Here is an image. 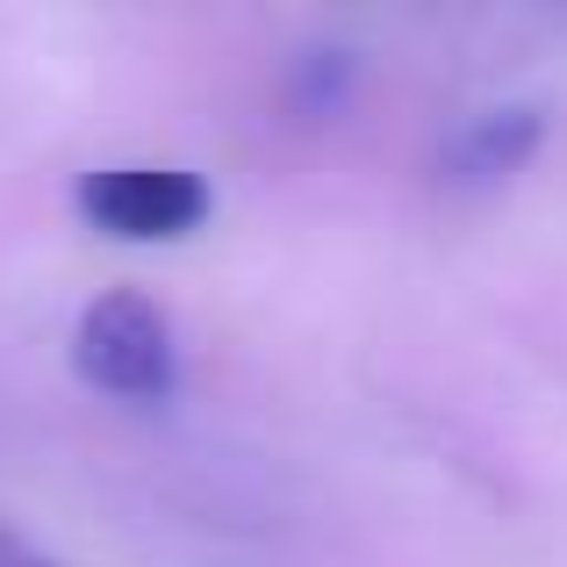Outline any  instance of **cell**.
<instances>
[{
    "instance_id": "6da1fadb",
    "label": "cell",
    "mask_w": 567,
    "mask_h": 567,
    "mask_svg": "<svg viewBox=\"0 0 567 567\" xmlns=\"http://www.w3.org/2000/svg\"><path fill=\"white\" fill-rule=\"evenodd\" d=\"M72 367L115 402H166L173 395V323L152 295L109 288L86 302L80 331H72Z\"/></svg>"
},
{
    "instance_id": "7a4b0ae2",
    "label": "cell",
    "mask_w": 567,
    "mask_h": 567,
    "mask_svg": "<svg viewBox=\"0 0 567 567\" xmlns=\"http://www.w3.org/2000/svg\"><path fill=\"white\" fill-rule=\"evenodd\" d=\"M80 216L130 245H166L208 223V187L181 166H101L80 181Z\"/></svg>"
},
{
    "instance_id": "3957f363",
    "label": "cell",
    "mask_w": 567,
    "mask_h": 567,
    "mask_svg": "<svg viewBox=\"0 0 567 567\" xmlns=\"http://www.w3.org/2000/svg\"><path fill=\"white\" fill-rule=\"evenodd\" d=\"M546 137V115L539 109H482L453 130L445 144V181L453 187H488V181H511Z\"/></svg>"
},
{
    "instance_id": "277c9868",
    "label": "cell",
    "mask_w": 567,
    "mask_h": 567,
    "mask_svg": "<svg viewBox=\"0 0 567 567\" xmlns=\"http://www.w3.org/2000/svg\"><path fill=\"white\" fill-rule=\"evenodd\" d=\"M14 567H43V560H14Z\"/></svg>"
}]
</instances>
